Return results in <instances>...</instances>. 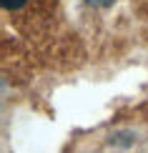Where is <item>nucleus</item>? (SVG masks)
Here are the masks:
<instances>
[{
	"label": "nucleus",
	"mask_w": 148,
	"mask_h": 153,
	"mask_svg": "<svg viewBox=\"0 0 148 153\" xmlns=\"http://www.w3.org/2000/svg\"><path fill=\"white\" fill-rule=\"evenodd\" d=\"M0 3H3V8L8 10V13H15V10H20L28 0H0Z\"/></svg>",
	"instance_id": "nucleus-1"
},
{
	"label": "nucleus",
	"mask_w": 148,
	"mask_h": 153,
	"mask_svg": "<svg viewBox=\"0 0 148 153\" xmlns=\"http://www.w3.org/2000/svg\"><path fill=\"white\" fill-rule=\"evenodd\" d=\"M88 5H93V8H106V5H113L115 0H86Z\"/></svg>",
	"instance_id": "nucleus-2"
}]
</instances>
